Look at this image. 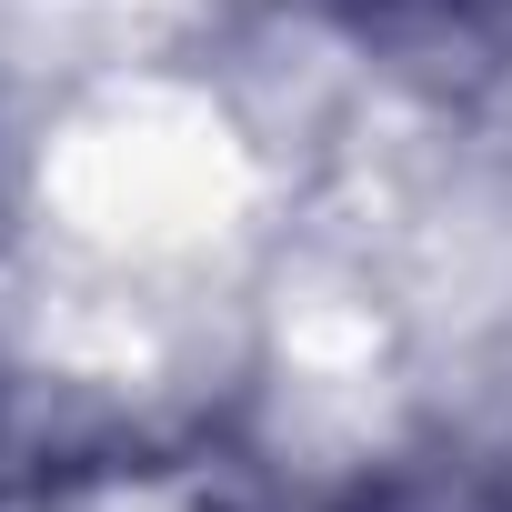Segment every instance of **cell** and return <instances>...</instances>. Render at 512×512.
Segmentation results:
<instances>
[{
	"mask_svg": "<svg viewBox=\"0 0 512 512\" xmlns=\"http://www.w3.org/2000/svg\"><path fill=\"white\" fill-rule=\"evenodd\" d=\"M332 11L362 41L412 51V61H482L512 41V0H332Z\"/></svg>",
	"mask_w": 512,
	"mask_h": 512,
	"instance_id": "6da1fadb",
	"label": "cell"
},
{
	"mask_svg": "<svg viewBox=\"0 0 512 512\" xmlns=\"http://www.w3.org/2000/svg\"><path fill=\"white\" fill-rule=\"evenodd\" d=\"M0 472H11V432H0Z\"/></svg>",
	"mask_w": 512,
	"mask_h": 512,
	"instance_id": "7a4b0ae2",
	"label": "cell"
}]
</instances>
